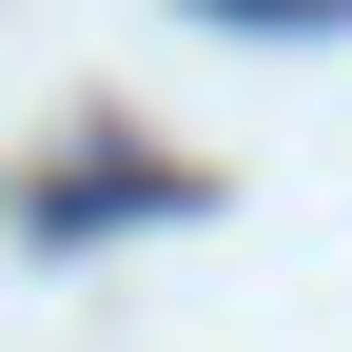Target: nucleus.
I'll use <instances>...</instances> for the list:
<instances>
[{
  "instance_id": "nucleus-1",
  "label": "nucleus",
  "mask_w": 352,
  "mask_h": 352,
  "mask_svg": "<svg viewBox=\"0 0 352 352\" xmlns=\"http://www.w3.org/2000/svg\"><path fill=\"white\" fill-rule=\"evenodd\" d=\"M215 20H352V0H215Z\"/></svg>"
}]
</instances>
